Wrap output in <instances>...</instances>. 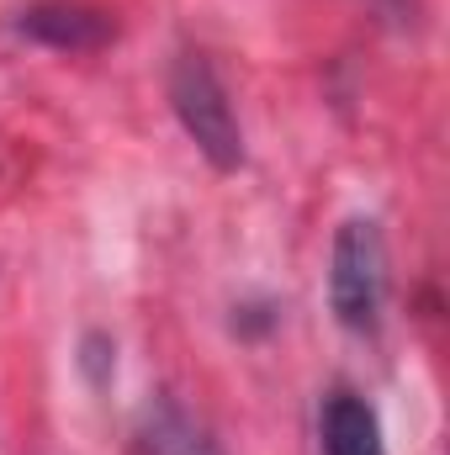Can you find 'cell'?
<instances>
[{
  "mask_svg": "<svg viewBox=\"0 0 450 455\" xmlns=\"http://www.w3.org/2000/svg\"><path fill=\"white\" fill-rule=\"evenodd\" d=\"M170 107H175V122L186 127V138L197 143V154L213 164V170H238L244 164V127H238V112L228 101V85L218 80L213 59L207 53H181L170 64Z\"/></svg>",
  "mask_w": 450,
  "mask_h": 455,
  "instance_id": "6da1fadb",
  "label": "cell"
},
{
  "mask_svg": "<svg viewBox=\"0 0 450 455\" xmlns=\"http://www.w3.org/2000/svg\"><path fill=\"white\" fill-rule=\"evenodd\" d=\"M107 349H112V344L101 339V334H91V339H85V371H91L96 381H101V365H107Z\"/></svg>",
  "mask_w": 450,
  "mask_h": 455,
  "instance_id": "8992f818",
  "label": "cell"
},
{
  "mask_svg": "<svg viewBox=\"0 0 450 455\" xmlns=\"http://www.w3.org/2000/svg\"><path fill=\"white\" fill-rule=\"evenodd\" d=\"M127 445H133V455H223V445L213 440V429L202 419H191L175 397L143 403V413L133 419Z\"/></svg>",
  "mask_w": 450,
  "mask_h": 455,
  "instance_id": "3957f363",
  "label": "cell"
},
{
  "mask_svg": "<svg viewBox=\"0 0 450 455\" xmlns=\"http://www.w3.org/2000/svg\"><path fill=\"white\" fill-rule=\"evenodd\" d=\"M318 445H324V455H387L376 408L360 392H350V387H334L324 397V408H318Z\"/></svg>",
  "mask_w": 450,
  "mask_h": 455,
  "instance_id": "277c9868",
  "label": "cell"
},
{
  "mask_svg": "<svg viewBox=\"0 0 450 455\" xmlns=\"http://www.w3.org/2000/svg\"><path fill=\"white\" fill-rule=\"evenodd\" d=\"M329 307L350 334H371L387 307V238L371 218H344L329 249Z\"/></svg>",
  "mask_w": 450,
  "mask_h": 455,
  "instance_id": "7a4b0ae2",
  "label": "cell"
},
{
  "mask_svg": "<svg viewBox=\"0 0 450 455\" xmlns=\"http://www.w3.org/2000/svg\"><path fill=\"white\" fill-rule=\"evenodd\" d=\"M21 32L43 48H59V53H91L112 37V16L107 11H91V5H69V0H48V5H32L21 16Z\"/></svg>",
  "mask_w": 450,
  "mask_h": 455,
  "instance_id": "5b68a950",
  "label": "cell"
}]
</instances>
